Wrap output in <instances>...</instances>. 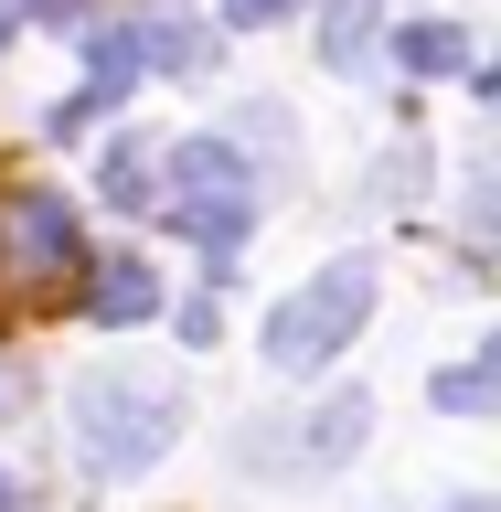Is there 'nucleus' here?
<instances>
[{"instance_id": "nucleus-9", "label": "nucleus", "mask_w": 501, "mask_h": 512, "mask_svg": "<svg viewBox=\"0 0 501 512\" xmlns=\"http://www.w3.org/2000/svg\"><path fill=\"white\" fill-rule=\"evenodd\" d=\"M96 192H107L118 214H150V192H160V160L139 150V139H118V150H107V171H96Z\"/></svg>"}, {"instance_id": "nucleus-17", "label": "nucleus", "mask_w": 501, "mask_h": 512, "mask_svg": "<svg viewBox=\"0 0 501 512\" xmlns=\"http://www.w3.org/2000/svg\"><path fill=\"white\" fill-rule=\"evenodd\" d=\"M448 512H491V502H448Z\"/></svg>"}, {"instance_id": "nucleus-3", "label": "nucleus", "mask_w": 501, "mask_h": 512, "mask_svg": "<svg viewBox=\"0 0 501 512\" xmlns=\"http://www.w3.org/2000/svg\"><path fill=\"white\" fill-rule=\"evenodd\" d=\"M363 310H374V256H331L310 288H288L278 310H267V363L278 374H320L363 331Z\"/></svg>"}, {"instance_id": "nucleus-6", "label": "nucleus", "mask_w": 501, "mask_h": 512, "mask_svg": "<svg viewBox=\"0 0 501 512\" xmlns=\"http://www.w3.org/2000/svg\"><path fill=\"white\" fill-rule=\"evenodd\" d=\"M363 427H374V406H363V395H331L320 416H299V448H288V459H299V470H320V459H352V438H363Z\"/></svg>"}, {"instance_id": "nucleus-11", "label": "nucleus", "mask_w": 501, "mask_h": 512, "mask_svg": "<svg viewBox=\"0 0 501 512\" xmlns=\"http://www.w3.org/2000/svg\"><path fill=\"white\" fill-rule=\"evenodd\" d=\"M491 395H501V363H459V374H438V406L448 416H491Z\"/></svg>"}, {"instance_id": "nucleus-14", "label": "nucleus", "mask_w": 501, "mask_h": 512, "mask_svg": "<svg viewBox=\"0 0 501 512\" xmlns=\"http://www.w3.org/2000/svg\"><path fill=\"white\" fill-rule=\"evenodd\" d=\"M96 118H107V96H86V86H75V96L54 107V139H75V128H96Z\"/></svg>"}, {"instance_id": "nucleus-19", "label": "nucleus", "mask_w": 501, "mask_h": 512, "mask_svg": "<svg viewBox=\"0 0 501 512\" xmlns=\"http://www.w3.org/2000/svg\"><path fill=\"white\" fill-rule=\"evenodd\" d=\"M0 512H11V480H0Z\"/></svg>"}, {"instance_id": "nucleus-1", "label": "nucleus", "mask_w": 501, "mask_h": 512, "mask_svg": "<svg viewBox=\"0 0 501 512\" xmlns=\"http://www.w3.org/2000/svg\"><path fill=\"white\" fill-rule=\"evenodd\" d=\"M150 203H160V224H182L192 246H203V267H235V256H246V235H256V192H246V160L224 150V139H182Z\"/></svg>"}, {"instance_id": "nucleus-2", "label": "nucleus", "mask_w": 501, "mask_h": 512, "mask_svg": "<svg viewBox=\"0 0 501 512\" xmlns=\"http://www.w3.org/2000/svg\"><path fill=\"white\" fill-rule=\"evenodd\" d=\"M171 427H182V395H160L139 374H86L75 384V459L96 480H139L171 448Z\"/></svg>"}, {"instance_id": "nucleus-10", "label": "nucleus", "mask_w": 501, "mask_h": 512, "mask_svg": "<svg viewBox=\"0 0 501 512\" xmlns=\"http://www.w3.org/2000/svg\"><path fill=\"white\" fill-rule=\"evenodd\" d=\"M128 86H139V32H96V75H86V96H107V107H118Z\"/></svg>"}, {"instance_id": "nucleus-7", "label": "nucleus", "mask_w": 501, "mask_h": 512, "mask_svg": "<svg viewBox=\"0 0 501 512\" xmlns=\"http://www.w3.org/2000/svg\"><path fill=\"white\" fill-rule=\"evenodd\" d=\"M139 64H160V75H214V32L203 22H150L139 32Z\"/></svg>"}, {"instance_id": "nucleus-8", "label": "nucleus", "mask_w": 501, "mask_h": 512, "mask_svg": "<svg viewBox=\"0 0 501 512\" xmlns=\"http://www.w3.org/2000/svg\"><path fill=\"white\" fill-rule=\"evenodd\" d=\"M395 64H406V75H459V64H470V32L459 22H406L395 32Z\"/></svg>"}, {"instance_id": "nucleus-13", "label": "nucleus", "mask_w": 501, "mask_h": 512, "mask_svg": "<svg viewBox=\"0 0 501 512\" xmlns=\"http://www.w3.org/2000/svg\"><path fill=\"white\" fill-rule=\"evenodd\" d=\"M32 22H54V32H96V0H32Z\"/></svg>"}, {"instance_id": "nucleus-15", "label": "nucleus", "mask_w": 501, "mask_h": 512, "mask_svg": "<svg viewBox=\"0 0 501 512\" xmlns=\"http://www.w3.org/2000/svg\"><path fill=\"white\" fill-rule=\"evenodd\" d=\"M224 22H246V32H267V22H288V0H224Z\"/></svg>"}, {"instance_id": "nucleus-16", "label": "nucleus", "mask_w": 501, "mask_h": 512, "mask_svg": "<svg viewBox=\"0 0 501 512\" xmlns=\"http://www.w3.org/2000/svg\"><path fill=\"white\" fill-rule=\"evenodd\" d=\"M0 54H11V11H0Z\"/></svg>"}, {"instance_id": "nucleus-18", "label": "nucleus", "mask_w": 501, "mask_h": 512, "mask_svg": "<svg viewBox=\"0 0 501 512\" xmlns=\"http://www.w3.org/2000/svg\"><path fill=\"white\" fill-rule=\"evenodd\" d=\"M0 406H11V374H0Z\"/></svg>"}, {"instance_id": "nucleus-4", "label": "nucleus", "mask_w": 501, "mask_h": 512, "mask_svg": "<svg viewBox=\"0 0 501 512\" xmlns=\"http://www.w3.org/2000/svg\"><path fill=\"white\" fill-rule=\"evenodd\" d=\"M0 256H11L22 278H64V267H86L75 203H64V192H11V203H0Z\"/></svg>"}, {"instance_id": "nucleus-12", "label": "nucleus", "mask_w": 501, "mask_h": 512, "mask_svg": "<svg viewBox=\"0 0 501 512\" xmlns=\"http://www.w3.org/2000/svg\"><path fill=\"white\" fill-rule=\"evenodd\" d=\"M363 22H374V0H331V32H320V54L352 64V54H363Z\"/></svg>"}, {"instance_id": "nucleus-5", "label": "nucleus", "mask_w": 501, "mask_h": 512, "mask_svg": "<svg viewBox=\"0 0 501 512\" xmlns=\"http://www.w3.org/2000/svg\"><path fill=\"white\" fill-rule=\"evenodd\" d=\"M86 310L107 320V331L150 320V310H160V267H150V256H96V278H86Z\"/></svg>"}]
</instances>
